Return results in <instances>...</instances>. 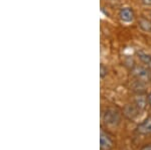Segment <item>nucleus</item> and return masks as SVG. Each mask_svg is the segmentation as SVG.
Here are the masks:
<instances>
[{"label": "nucleus", "mask_w": 151, "mask_h": 150, "mask_svg": "<svg viewBox=\"0 0 151 150\" xmlns=\"http://www.w3.org/2000/svg\"><path fill=\"white\" fill-rule=\"evenodd\" d=\"M104 124L107 127H117L121 122V114L115 108H108L105 110L103 114Z\"/></svg>", "instance_id": "1"}, {"label": "nucleus", "mask_w": 151, "mask_h": 150, "mask_svg": "<svg viewBox=\"0 0 151 150\" xmlns=\"http://www.w3.org/2000/svg\"><path fill=\"white\" fill-rule=\"evenodd\" d=\"M132 76L135 78V81L142 84H147L151 81V72L147 67L136 66L132 70Z\"/></svg>", "instance_id": "2"}, {"label": "nucleus", "mask_w": 151, "mask_h": 150, "mask_svg": "<svg viewBox=\"0 0 151 150\" xmlns=\"http://www.w3.org/2000/svg\"><path fill=\"white\" fill-rule=\"evenodd\" d=\"M140 112L142 111L140 110V108L136 105L135 103L133 104H127L123 109V115L125 116L127 119L133 120L140 114Z\"/></svg>", "instance_id": "3"}, {"label": "nucleus", "mask_w": 151, "mask_h": 150, "mask_svg": "<svg viewBox=\"0 0 151 150\" xmlns=\"http://www.w3.org/2000/svg\"><path fill=\"white\" fill-rule=\"evenodd\" d=\"M119 18L124 23H130L132 22L135 18V14L131 7H123L119 11Z\"/></svg>", "instance_id": "4"}, {"label": "nucleus", "mask_w": 151, "mask_h": 150, "mask_svg": "<svg viewBox=\"0 0 151 150\" xmlns=\"http://www.w3.org/2000/svg\"><path fill=\"white\" fill-rule=\"evenodd\" d=\"M114 146V142L107 133L101 131L100 134V147L101 150H111Z\"/></svg>", "instance_id": "5"}, {"label": "nucleus", "mask_w": 151, "mask_h": 150, "mask_svg": "<svg viewBox=\"0 0 151 150\" xmlns=\"http://www.w3.org/2000/svg\"><path fill=\"white\" fill-rule=\"evenodd\" d=\"M137 132L142 135L151 134V117H147L137 126Z\"/></svg>", "instance_id": "6"}, {"label": "nucleus", "mask_w": 151, "mask_h": 150, "mask_svg": "<svg viewBox=\"0 0 151 150\" xmlns=\"http://www.w3.org/2000/svg\"><path fill=\"white\" fill-rule=\"evenodd\" d=\"M138 25H139V27L143 31H145V32H150L151 31V20L147 19L146 17L141 16V17L138 19Z\"/></svg>", "instance_id": "7"}, {"label": "nucleus", "mask_w": 151, "mask_h": 150, "mask_svg": "<svg viewBox=\"0 0 151 150\" xmlns=\"http://www.w3.org/2000/svg\"><path fill=\"white\" fill-rule=\"evenodd\" d=\"M137 57L146 66H150L151 65V55L149 54H147L146 52H144V50H138Z\"/></svg>", "instance_id": "8"}, {"label": "nucleus", "mask_w": 151, "mask_h": 150, "mask_svg": "<svg viewBox=\"0 0 151 150\" xmlns=\"http://www.w3.org/2000/svg\"><path fill=\"white\" fill-rule=\"evenodd\" d=\"M134 103H135L136 105H137L138 107L140 108V110H141V111L144 110L145 107H146V104H147V102H146L145 97H143V96H141V95H139V96L137 97V98L135 99Z\"/></svg>", "instance_id": "9"}, {"label": "nucleus", "mask_w": 151, "mask_h": 150, "mask_svg": "<svg viewBox=\"0 0 151 150\" xmlns=\"http://www.w3.org/2000/svg\"><path fill=\"white\" fill-rule=\"evenodd\" d=\"M107 74H108L107 67L104 65H101V67H100V76H101V78H105L107 76Z\"/></svg>", "instance_id": "10"}, {"label": "nucleus", "mask_w": 151, "mask_h": 150, "mask_svg": "<svg viewBox=\"0 0 151 150\" xmlns=\"http://www.w3.org/2000/svg\"><path fill=\"white\" fill-rule=\"evenodd\" d=\"M143 5H146V6H150L151 5V0H141Z\"/></svg>", "instance_id": "11"}, {"label": "nucleus", "mask_w": 151, "mask_h": 150, "mask_svg": "<svg viewBox=\"0 0 151 150\" xmlns=\"http://www.w3.org/2000/svg\"><path fill=\"white\" fill-rule=\"evenodd\" d=\"M141 150H151V144L145 145L144 147H142V149H141Z\"/></svg>", "instance_id": "12"}, {"label": "nucleus", "mask_w": 151, "mask_h": 150, "mask_svg": "<svg viewBox=\"0 0 151 150\" xmlns=\"http://www.w3.org/2000/svg\"><path fill=\"white\" fill-rule=\"evenodd\" d=\"M148 104H149L150 108H151V93L148 95Z\"/></svg>", "instance_id": "13"}]
</instances>
